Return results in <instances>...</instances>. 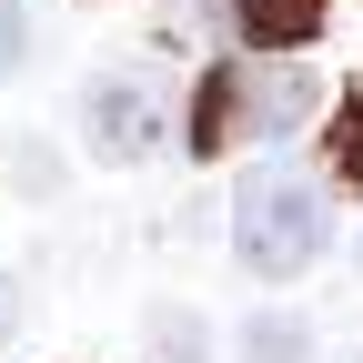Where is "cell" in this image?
<instances>
[{"label": "cell", "mask_w": 363, "mask_h": 363, "mask_svg": "<svg viewBox=\"0 0 363 363\" xmlns=\"http://www.w3.org/2000/svg\"><path fill=\"white\" fill-rule=\"evenodd\" d=\"M323 111V81H313L293 51H233L222 71H202L182 91V131L172 142L192 162H233V152H272Z\"/></svg>", "instance_id": "1"}, {"label": "cell", "mask_w": 363, "mask_h": 363, "mask_svg": "<svg viewBox=\"0 0 363 363\" xmlns=\"http://www.w3.org/2000/svg\"><path fill=\"white\" fill-rule=\"evenodd\" d=\"M202 333H212V323H202L192 303H162V313H152V363H212Z\"/></svg>", "instance_id": "7"}, {"label": "cell", "mask_w": 363, "mask_h": 363, "mask_svg": "<svg viewBox=\"0 0 363 363\" xmlns=\"http://www.w3.org/2000/svg\"><path fill=\"white\" fill-rule=\"evenodd\" d=\"M21 333H30V293H21V283H11V272H0V353H11V343H21Z\"/></svg>", "instance_id": "10"}, {"label": "cell", "mask_w": 363, "mask_h": 363, "mask_svg": "<svg viewBox=\"0 0 363 363\" xmlns=\"http://www.w3.org/2000/svg\"><path fill=\"white\" fill-rule=\"evenodd\" d=\"M323 21H333V0H222V30L242 51H303Z\"/></svg>", "instance_id": "4"}, {"label": "cell", "mask_w": 363, "mask_h": 363, "mask_svg": "<svg viewBox=\"0 0 363 363\" xmlns=\"http://www.w3.org/2000/svg\"><path fill=\"white\" fill-rule=\"evenodd\" d=\"M303 353H313V323H303V313H252L242 343H233V363H303Z\"/></svg>", "instance_id": "6"}, {"label": "cell", "mask_w": 363, "mask_h": 363, "mask_svg": "<svg viewBox=\"0 0 363 363\" xmlns=\"http://www.w3.org/2000/svg\"><path fill=\"white\" fill-rule=\"evenodd\" d=\"M30 51H40V40H30V11H21V0H0V81L30 71Z\"/></svg>", "instance_id": "9"}, {"label": "cell", "mask_w": 363, "mask_h": 363, "mask_svg": "<svg viewBox=\"0 0 363 363\" xmlns=\"http://www.w3.org/2000/svg\"><path fill=\"white\" fill-rule=\"evenodd\" d=\"M323 172H333V192H363V81L333 101V121H323Z\"/></svg>", "instance_id": "5"}, {"label": "cell", "mask_w": 363, "mask_h": 363, "mask_svg": "<svg viewBox=\"0 0 363 363\" xmlns=\"http://www.w3.org/2000/svg\"><path fill=\"white\" fill-rule=\"evenodd\" d=\"M333 252V192L303 162H252L233 182V262L252 283H303Z\"/></svg>", "instance_id": "2"}, {"label": "cell", "mask_w": 363, "mask_h": 363, "mask_svg": "<svg viewBox=\"0 0 363 363\" xmlns=\"http://www.w3.org/2000/svg\"><path fill=\"white\" fill-rule=\"evenodd\" d=\"M353 363H363V353H353Z\"/></svg>", "instance_id": "11"}, {"label": "cell", "mask_w": 363, "mask_h": 363, "mask_svg": "<svg viewBox=\"0 0 363 363\" xmlns=\"http://www.w3.org/2000/svg\"><path fill=\"white\" fill-rule=\"evenodd\" d=\"M182 91H162L152 71H91L81 81V121H91V152L101 162H162L172 131H182Z\"/></svg>", "instance_id": "3"}, {"label": "cell", "mask_w": 363, "mask_h": 363, "mask_svg": "<svg viewBox=\"0 0 363 363\" xmlns=\"http://www.w3.org/2000/svg\"><path fill=\"white\" fill-rule=\"evenodd\" d=\"M11 182H21V202H61V152L51 142H11Z\"/></svg>", "instance_id": "8"}]
</instances>
